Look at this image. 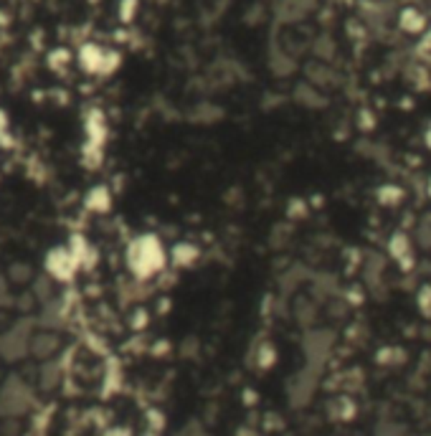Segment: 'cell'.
<instances>
[{"label":"cell","mask_w":431,"mask_h":436,"mask_svg":"<svg viewBox=\"0 0 431 436\" xmlns=\"http://www.w3.org/2000/svg\"><path fill=\"white\" fill-rule=\"evenodd\" d=\"M127 264L137 279H150L165 269V264H168V254H165V248H163V243H160L158 236L145 234V236H137L132 243H130Z\"/></svg>","instance_id":"6da1fadb"},{"label":"cell","mask_w":431,"mask_h":436,"mask_svg":"<svg viewBox=\"0 0 431 436\" xmlns=\"http://www.w3.org/2000/svg\"><path fill=\"white\" fill-rule=\"evenodd\" d=\"M320 368H312V365H304L302 370H297L294 376L287 381L285 391H287V398H289V406L292 408H304L315 398L317 388H320Z\"/></svg>","instance_id":"7a4b0ae2"},{"label":"cell","mask_w":431,"mask_h":436,"mask_svg":"<svg viewBox=\"0 0 431 436\" xmlns=\"http://www.w3.org/2000/svg\"><path fill=\"white\" fill-rule=\"evenodd\" d=\"M335 348V333L325 330V327H310L302 335V352L307 365L320 368L325 365V360L330 357V350Z\"/></svg>","instance_id":"3957f363"},{"label":"cell","mask_w":431,"mask_h":436,"mask_svg":"<svg viewBox=\"0 0 431 436\" xmlns=\"http://www.w3.org/2000/svg\"><path fill=\"white\" fill-rule=\"evenodd\" d=\"M117 64H120V56H117L115 51L99 49L94 43H89V46L81 49V67L91 74H110L117 69Z\"/></svg>","instance_id":"277c9868"},{"label":"cell","mask_w":431,"mask_h":436,"mask_svg":"<svg viewBox=\"0 0 431 436\" xmlns=\"http://www.w3.org/2000/svg\"><path fill=\"white\" fill-rule=\"evenodd\" d=\"M320 0H274V16L280 23H299L317 8Z\"/></svg>","instance_id":"5b68a950"},{"label":"cell","mask_w":431,"mask_h":436,"mask_svg":"<svg viewBox=\"0 0 431 436\" xmlns=\"http://www.w3.org/2000/svg\"><path fill=\"white\" fill-rule=\"evenodd\" d=\"M386 251H389L391 259L398 264V269H401V272H411V269L416 267L413 243H411V239L403 234V231H396L393 236L389 239V243H386Z\"/></svg>","instance_id":"8992f818"},{"label":"cell","mask_w":431,"mask_h":436,"mask_svg":"<svg viewBox=\"0 0 431 436\" xmlns=\"http://www.w3.org/2000/svg\"><path fill=\"white\" fill-rule=\"evenodd\" d=\"M198 259H201V248H198V243H193V241H178L171 251V261L178 269L193 267Z\"/></svg>","instance_id":"52a82bcc"},{"label":"cell","mask_w":431,"mask_h":436,"mask_svg":"<svg viewBox=\"0 0 431 436\" xmlns=\"http://www.w3.org/2000/svg\"><path fill=\"white\" fill-rule=\"evenodd\" d=\"M398 25H401L403 33H411V36H419L426 30V16L419 11V8H403L401 16H398Z\"/></svg>","instance_id":"ba28073f"},{"label":"cell","mask_w":431,"mask_h":436,"mask_svg":"<svg viewBox=\"0 0 431 436\" xmlns=\"http://www.w3.org/2000/svg\"><path fill=\"white\" fill-rule=\"evenodd\" d=\"M317 299H310V297H297L294 299V320L304 327V330H310L312 325L317 322Z\"/></svg>","instance_id":"9c48e42d"},{"label":"cell","mask_w":431,"mask_h":436,"mask_svg":"<svg viewBox=\"0 0 431 436\" xmlns=\"http://www.w3.org/2000/svg\"><path fill=\"white\" fill-rule=\"evenodd\" d=\"M294 102L302 104V107H307V109H322L328 104V99L322 97L320 89L310 81V84H299L297 89H294Z\"/></svg>","instance_id":"30bf717a"},{"label":"cell","mask_w":431,"mask_h":436,"mask_svg":"<svg viewBox=\"0 0 431 436\" xmlns=\"http://www.w3.org/2000/svg\"><path fill=\"white\" fill-rule=\"evenodd\" d=\"M403 198H406V190L398 185V183H383L381 188L376 190V200H378V206L383 208H396V206H401Z\"/></svg>","instance_id":"8fae6325"},{"label":"cell","mask_w":431,"mask_h":436,"mask_svg":"<svg viewBox=\"0 0 431 436\" xmlns=\"http://www.w3.org/2000/svg\"><path fill=\"white\" fill-rule=\"evenodd\" d=\"M330 416H333L335 421H352V418L358 416V403H355L350 396H338V398H333V403H330Z\"/></svg>","instance_id":"7c38bea8"},{"label":"cell","mask_w":431,"mask_h":436,"mask_svg":"<svg viewBox=\"0 0 431 436\" xmlns=\"http://www.w3.org/2000/svg\"><path fill=\"white\" fill-rule=\"evenodd\" d=\"M277 360H280V352H277V345H274L272 340H267V343H261L259 348H256L254 352V363L259 370H269L277 365Z\"/></svg>","instance_id":"4fadbf2b"},{"label":"cell","mask_w":431,"mask_h":436,"mask_svg":"<svg viewBox=\"0 0 431 436\" xmlns=\"http://www.w3.org/2000/svg\"><path fill=\"white\" fill-rule=\"evenodd\" d=\"M403 360H406V352L401 350V348H396V345H386L381 348V350L376 352V363L378 365H389V368H393V365H401Z\"/></svg>","instance_id":"5bb4252c"},{"label":"cell","mask_w":431,"mask_h":436,"mask_svg":"<svg viewBox=\"0 0 431 436\" xmlns=\"http://www.w3.org/2000/svg\"><path fill=\"white\" fill-rule=\"evenodd\" d=\"M310 277V272H304L302 267H289L285 272V277H282V292H287V294H292V292L297 289V287L304 285V279Z\"/></svg>","instance_id":"9a60e30c"},{"label":"cell","mask_w":431,"mask_h":436,"mask_svg":"<svg viewBox=\"0 0 431 436\" xmlns=\"http://www.w3.org/2000/svg\"><path fill=\"white\" fill-rule=\"evenodd\" d=\"M373 436H408L406 424L396 421V418H381L373 429Z\"/></svg>","instance_id":"2e32d148"},{"label":"cell","mask_w":431,"mask_h":436,"mask_svg":"<svg viewBox=\"0 0 431 436\" xmlns=\"http://www.w3.org/2000/svg\"><path fill=\"white\" fill-rule=\"evenodd\" d=\"M416 307L424 317H431V285H421L416 292Z\"/></svg>","instance_id":"e0dca14e"},{"label":"cell","mask_w":431,"mask_h":436,"mask_svg":"<svg viewBox=\"0 0 431 436\" xmlns=\"http://www.w3.org/2000/svg\"><path fill=\"white\" fill-rule=\"evenodd\" d=\"M89 206L94 208V211H107L110 208V190L107 188H97V190H91V195H89Z\"/></svg>","instance_id":"ac0fdd59"},{"label":"cell","mask_w":431,"mask_h":436,"mask_svg":"<svg viewBox=\"0 0 431 436\" xmlns=\"http://www.w3.org/2000/svg\"><path fill=\"white\" fill-rule=\"evenodd\" d=\"M304 216H307V200L292 198L289 203H287V218H292V221H302Z\"/></svg>","instance_id":"d6986e66"},{"label":"cell","mask_w":431,"mask_h":436,"mask_svg":"<svg viewBox=\"0 0 431 436\" xmlns=\"http://www.w3.org/2000/svg\"><path fill=\"white\" fill-rule=\"evenodd\" d=\"M343 299L347 302V307H358V304H363L365 294L360 287H347V289L343 292Z\"/></svg>","instance_id":"ffe728a7"},{"label":"cell","mask_w":431,"mask_h":436,"mask_svg":"<svg viewBox=\"0 0 431 436\" xmlns=\"http://www.w3.org/2000/svg\"><path fill=\"white\" fill-rule=\"evenodd\" d=\"M416 239H419V243L424 248H431V221H424V224L419 226V231H416Z\"/></svg>","instance_id":"44dd1931"},{"label":"cell","mask_w":431,"mask_h":436,"mask_svg":"<svg viewBox=\"0 0 431 436\" xmlns=\"http://www.w3.org/2000/svg\"><path fill=\"white\" fill-rule=\"evenodd\" d=\"M358 125H360V130H373L376 127V115H373L371 109H360V120H358Z\"/></svg>","instance_id":"7402d4cb"},{"label":"cell","mask_w":431,"mask_h":436,"mask_svg":"<svg viewBox=\"0 0 431 436\" xmlns=\"http://www.w3.org/2000/svg\"><path fill=\"white\" fill-rule=\"evenodd\" d=\"M134 11H137V0H122V6H120L122 21H132Z\"/></svg>","instance_id":"603a6c76"},{"label":"cell","mask_w":431,"mask_h":436,"mask_svg":"<svg viewBox=\"0 0 431 436\" xmlns=\"http://www.w3.org/2000/svg\"><path fill=\"white\" fill-rule=\"evenodd\" d=\"M147 322H150V315H147V309H137L132 315V327L134 330H142V327H147Z\"/></svg>","instance_id":"cb8c5ba5"},{"label":"cell","mask_w":431,"mask_h":436,"mask_svg":"<svg viewBox=\"0 0 431 436\" xmlns=\"http://www.w3.org/2000/svg\"><path fill=\"white\" fill-rule=\"evenodd\" d=\"M178 436H211V434H206L198 424H188V426H183Z\"/></svg>","instance_id":"d4e9b609"},{"label":"cell","mask_w":431,"mask_h":436,"mask_svg":"<svg viewBox=\"0 0 431 436\" xmlns=\"http://www.w3.org/2000/svg\"><path fill=\"white\" fill-rule=\"evenodd\" d=\"M243 403H256V396L251 394V388H246V391H243Z\"/></svg>","instance_id":"484cf974"},{"label":"cell","mask_w":431,"mask_h":436,"mask_svg":"<svg viewBox=\"0 0 431 436\" xmlns=\"http://www.w3.org/2000/svg\"><path fill=\"white\" fill-rule=\"evenodd\" d=\"M107 436H130V429H110Z\"/></svg>","instance_id":"4316f807"},{"label":"cell","mask_w":431,"mask_h":436,"mask_svg":"<svg viewBox=\"0 0 431 436\" xmlns=\"http://www.w3.org/2000/svg\"><path fill=\"white\" fill-rule=\"evenodd\" d=\"M424 145H426V147H429V150H431V127L426 130V134H424Z\"/></svg>","instance_id":"83f0119b"},{"label":"cell","mask_w":431,"mask_h":436,"mask_svg":"<svg viewBox=\"0 0 431 436\" xmlns=\"http://www.w3.org/2000/svg\"><path fill=\"white\" fill-rule=\"evenodd\" d=\"M426 195L431 198V178H429V183H426Z\"/></svg>","instance_id":"f1b7e54d"},{"label":"cell","mask_w":431,"mask_h":436,"mask_svg":"<svg viewBox=\"0 0 431 436\" xmlns=\"http://www.w3.org/2000/svg\"><path fill=\"white\" fill-rule=\"evenodd\" d=\"M147 436H158V434H152V431H150V434H147Z\"/></svg>","instance_id":"f546056e"}]
</instances>
